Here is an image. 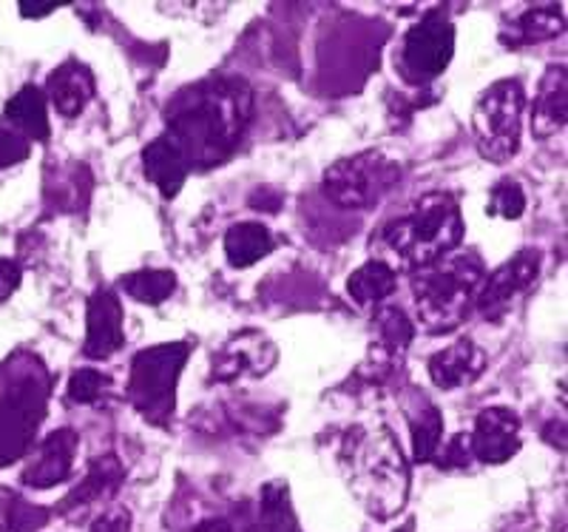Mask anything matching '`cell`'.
<instances>
[{
  "label": "cell",
  "mask_w": 568,
  "mask_h": 532,
  "mask_svg": "<svg viewBox=\"0 0 568 532\" xmlns=\"http://www.w3.org/2000/svg\"><path fill=\"white\" fill-rule=\"evenodd\" d=\"M253 118V91L240 78H207L176 91L165 109V137L191 171L227 163Z\"/></svg>",
  "instance_id": "obj_1"
},
{
  "label": "cell",
  "mask_w": 568,
  "mask_h": 532,
  "mask_svg": "<svg viewBox=\"0 0 568 532\" xmlns=\"http://www.w3.org/2000/svg\"><path fill=\"white\" fill-rule=\"evenodd\" d=\"M464 240V217H460L458 200L446 191L424 194L409 205L407 214L398 220H389L378 231V248H384L387 265L420 271L426 265H435L453 253Z\"/></svg>",
  "instance_id": "obj_2"
},
{
  "label": "cell",
  "mask_w": 568,
  "mask_h": 532,
  "mask_svg": "<svg viewBox=\"0 0 568 532\" xmlns=\"http://www.w3.org/2000/svg\"><path fill=\"white\" fill-rule=\"evenodd\" d=\"M349 490L373 519L389 521L407 504L409 464L389 428H358L344 450Z\"/></svg>",
  "instance_id": "obj_3"
},
{
  "label": "cell",
  "mask_w": 568,
  "mask_h": 532,
  "mask_svg": "<svg viewBox=\"0 0 568 532\" xmlns=\"http://www.w3.org/2000/svg\"><path fill=\"white\" fill-rule=\"evenodd\" d=\"M486 268L475 251L446 253L435 265L415 271V322L426 333H453L475 308Z\"/></svg>",
  "instance_id": "obj_4"
},
{
  "label": "cell",
  "mask_w": 568,
  "mask_h": 532,
  "mask_svg": "<svg viewBox=\"0 0 568 532\" xmlns=\"http://www.w3.org/2000/svg\"><path fill=\"white\" fill-rule=\"evenodd\" d=\"M191 344L165 342L145 348L131 359L129 373V397L131 408L154 428H169L176 410V382L182 377Z\"/></svg>",
  "instance_id": "obj_5"
},
{
  "label": "cell",
  "mask_w": 568,
  "mask_h": 532,
  "mask_svg": "<svg viewBox=\"0 0 568 532\" xmlns=\"http://www.w3.org/2000/svg\"><path fill=\"white\" fill-rule=\"evenodd\" d=\"M526 91L515 78L497 80L484 91L471 111V134L478 154L489 163H509L520 151Z\"/></svg>",
  "instance_id": "obj_6"
},
{
  "label": "cell",
  "mask_w": 568,
  "mask_h": 532,
  "mask_svg": "<svg viewBox=\"0 0 568 532\" xmlns=\"http://www.w3.org/2000/svg\"><path fill=\"white\" fill-rule=\"evenodd\" d=\"M404 177L398 160L384 151H362L344 157L324 171L322 189L333 205L344 211H367L375 208Z\"/></svg>",
  "instance_id": "obj_7"
},
{
  "label": "cell",
  "mask_w": 568,
  "mask_h": 532,
  "mask_svg": "<svg viewBox=\"0 0 568 532\" xmlns=\"http://www.w3.org/2000/svg\"><path fill=\"white\" fill-rule=\"evenodd\" d=\"M45 388V373L32 368L0 393V468L23 459L32 448L34 430L43 422Z\"/></svg>",
  "instance_id": "obj_8"
},
{
  "label": "cell",
  "mask_w": 568,
  "mask_h": 532,
  "mask_svg": "<svg viewBox=\"0 0 568 532\" xmlns=\"http://www.w3.org/2000/svg\"><path fill=\"white\" fill-rule=\"evenodd\" d=\"M455 54V27L453 20L446 18L444 9H429L424 18L404 34L398 49V66L400 78L409 86H426L433 83L438 74L449 66Z\"/></svg>",
  "instance_id": "obj_9"
},
{
  "label": "cell",
  "mask_w": 568,
  "mask_h": 532,
  "mask_svg": "<svg viewBox=\"0 0 568 532\" xmlns=\"http://www.w3.org/2000/svg\"><path fill=\"white\" fill-rule=\"evenodd\" d=\"M542 268V253L537 248H524L517 251L511 260H506L497 271L486 273L484 288H480L475 308L484 313L486 319L504 317L511 308L517 297H524L531 285L537 282Z\"/></svg>",
  "instance_id": "obj_10"
},
{
  "label": "cell",
  "mask_w": 568,
  "mask_h": 532,
  "mask_svg": "<svg viewBox=\"0 0 568 532\" xmlns=\"http://www.w3.org/2000/svg\"><path fill=\"white\" fill-rule=\"evenodd\" d=\"M278 351L276 344L258 331H242L233 339H227L220 348V353H213V370L211 377L216 382H236V379H258L271 373L276 364Z\"/></svg>",
  "instance_id": "obj_11"
},
{
  "label": "cell",
  "mask_w": 568,
  "mask_h": 532,
  "mask_svg": "<svg viewBox=\"0 0 568 532\" xmlns=\"http://www.w3.org/2000/svg\"><path fill=\"white\" fill-rule=\"evenodd\" d=\"M471 455L484 464H504L520 450V419L509 408H486L469 435Z\"/></svg>",
  "instance_id": "obj_12"
},
{
  "label": "cell",
  "mask_w": 568,
  "mask_h": 532,
  "mask_svg": "<svg viewBox=\"0 0 568 532\" xmlns=\"http://www.w3.org/2000/svg\"><path fill=\"white\" fill-rule=\"evenodd\" d=\"M125 342L123 305L114 291L100 288L91 293L85 311V344L83 353L89 359H111Z\"/></svg>",
  "instance_id": "obj_13"
},
{
  "label": "cell",
  "mask_w": 568,
  "mask_h": 532,
  "mask_svg": "<svg viewBox=\"0 0 568 532\" xmlns=\"http://www.w3.org/2000/svg\"><path fill=\"white\" fill-rule=\"evenodd\" d=\"M78 433L69 428L54 430L40 442L38 455L32 459L27 470H23V484L34 490H49L60 481L69 479L71 464H74V453H78Z\"/></svg>",
  "instance_id": "obj_14"
},
{
  "label": "cell",
  "mask_w": 568,
  "mask_h": 532,
  "mask_svg": "<svg viewBox=\"0 0 568 532\" xmlns=\"http://www.w3.org/2000/svg\"><path fill=\"white\" fill-rule=\"evenodd\" d=\"M486 370V353L471 339H458L429 359V379L440 390H458L471 384Z\"/></svg>",
  "instance_id": "obj_15"
},
{
  "label": "cell",
  "mask_w": 568,
  "mask_h": 532,
  "mask_svg": "<svg viewBox=\"0 0 568 532\" xmlns=\"http://www.w3.org/2000/svg\"><path fill=\"white\" fill-rule=\"evenodd\" d=\"M94 98V74L80 60H65L52 72L45 83V100L54 106L60 118H78L80 111Z\"/></svg>",
  "instance_id": "obj_16"
},
{
  "label": "cell",
  "mask_w": 568,
  "mask_h": 532,
  "mask_svg": "<svg viewBox=\"0 0 568 532\" xmlns=\"http://www.w3.org/2000/svg\"><path fill=\"white\" fill-rule=\"evenodd\" d=\"M125 481V468L120 464L116 455H100V459L91 461L89 473L80 481L78 488L71 490L63 501H60L58 513L71 515L78 510H85V506L98 504V501H109L116 490L123 488Z\"/></svg>",
  "instance_id": "obj_17"
},
{
  "label": "cell",
  "mask_w": 568,
  "mask_h": 532,
  "mask_svg": "<svg viewBox=\"0 0 568 532\" xmlns=\"http://www.w3.org/2000/svg\"><path fill=\"white\" fill-rule=\"evenodd\" d=\"M568 98H566V66H549L542 74L540 89L531 106V134L537 140H549L566 129Z\"/></svg>",
  "instance_id": "obj_18"
},
{
  "label": "cell",
  "mask_w": 568,
  "mask_h": 532,
  "mask_svg": "<svg viewBox=\"0 0 568 532\" xmlns=\"http://www.w3.org/2000/svg\"><path fill=\"white\" fill-rule=\"evenodd\" d=\"M142 171L160 189V194L165 200H171L185 185L187 174H191V165H187L182 151L171 143L169 137L162 134L142 149Z\"/></svg>",
  "instance_id": "obj_19"
},
{
  "label": "cell",
  "mask_w": 568,
  "mask_h": 532,
  "mask_svg": "<svg viewBox=\"0 0 568 532\" xmlns=\"http://www.w3.org/2000/svg\"><path fill=\"white\" fill-rule=\"evenodd\" d=\"M7 120L14 126L20 137H27L29 143H45L52 134L49 126V109H45V94L38 86H23L7 103Z\"/></svg>",
  "instance_id": "obj_20"
},
{
  "label": "cell",
  "mask_w": 568,
  "mask_h": 532,
  "mask_svg": "<svg viewBox=\"0 0 568 532\" xmlns=\"http://www.w3.org/2000/svg\"><path fill=\"white\" fill-rule=\"evenodd\" d=\"M273 245L276 240L262 222H240V225L227 228L225 234V257L233 268L256 265L271 257Z\"/></svg>",
  "instance_id": "obj_21"
},
{
  "label": "cell",
  "mask_w": 568,
  "mask_h": 532,
  "mask_svg": "<svg viewBox=\"0 0 568 532\" xmlns=\"http://www.w3.org/2000/svg\"><path fill=\"white\" fill-rule=\"evenodd\" d=\"M395 288H398V271L393 265H387L384 260L364 262L347 280V293L353 297L355 305L362 308L382 305Z\"/></svg>",
  "instance_id": "obj_22"
},
{
  "label": "cell",
  "mask_w": 568,
  "mask_h": 532,
  "mask_svg": "<svg viewBox=\"0 0 568 532\" xmlns=\"http://www.w3.org/2000/svg\"><path fill=\"white\" fill-rule=\"evenodd\" d=\"M409 430H413V459L418 464L438 459L444 444V419L433 402L418 399V408L409 410Z\"/></svg>",
  "instance_id": "obj_23"
},
{
  "label": "cell",
  "mask_w": 568,
  "mask_h": 532,
  "mask_svg": "<svg viewBox=\"0 0 568 532\" xmlns=\"http://www.w3.org/2000/svg\"><path fill=\"white\" fill-rule=\"evenodd\" d=\"M123 291L140 305H162L176 291V273L162 268H145L123 277Z\"/></svg>",
  "instance_id": "obj_24"
},
{
  "label": "cell",
  "mask_w": 568,
  "mask_h": 532,
  "mask_svg": "<svg viewBox=\"0 0 568 532\" xmlns=\"http://www.w3.org/2000/svg\"><path fill=\"white\" fill-rule=\"evenodd\" d=\"M562 32V14L555 7H537L524 12L515 20L511 27V46H526V43H540V40H551Z\"/></svg>",
  "instance_id": "obj_25"
},
{
  "label": "cell",
  "mask_w": 568,
  "mask_h": 532,
  "mask_svg": "<svg viewBox=\"0 0 568 532\" xmlns=\"http://www.w3.org/2000/svg\"><path fill=\"white\" fill-rule=\"evenodd\" d=\"M375 333H378L384 351L395 357V353H404L409 348V342L415 339V325L400 308H378L375 311Z\"/></svg>",
  "instance_id": "obj_26"
},
{
  "label": "cell",
  "mask_w": 568,
  "mask_h": 532,
  "mask_svg": "<svg viewBox=\"0 0 568 532\" xmlns=\"http://www.w3.org/2000/svg\"><path fill=\"white\" fill-rule=\"evenodd\" d=\"M486 211H489L491 217H504V220H520L526 211L524 189L511 180L497 182L495 189H491L489 208H486Z\"/></svg>",
  "instance_id": "obj_27"
},
{
  "label": "cell",
  "mask_w": 568,
  "mask_h": 532,
  "mask_svg": "<svg viewBox=\"0 0 568 532\" xmlns=\"http://www.w3.org/2000/svg\"><path fill=\"white\" fill-rule=\"evenodd\" d=\"M109 384L111 379L105 377V373H100V370L94 368H83L69 379V390H65V393H69V399L74 404H91L103 397Z\"/></svg>",
  "instance_id": "obj_28"
},
{
  "label": "cell",
  "mask_w": 568,
  "mask_h": 532,
  "mask_svg": "<svg viewBox=\"0 0 568 532\" xmlns=\"http://www.w3.org/2000/svg\"><path fill=\"white\" fill-rule=\"evenodd\" d=\"M9 532H34L49 521V510L27 504L23 499H14L9 506Z\"/></svg>",
  "instance_id": "obj_29"
},
{
  "label": "cell",
  "mask_w": 568,
  "mask_h": 532,
  "mask_svg": "<svg viewBox=\"0 0 568 532\" xmlns=\"http://www.w3.org/2000/svg\"><path fill=\"white\" fill-rule=\"evenodd\" d=\"M32 154V143L14 129H0V169H12Z\"/></svg>",
  "instance_id": "obj_30"
},
{
  "label": "cell",
  "mask_w": 568,
  "mask_h": 532,
  "mask_svg": "<svg viewBox=\"0 0 568 532\" xmlns=\"http://www.w3.org/2000/svg\"><path fill=\"white\" fill-rule=\"evenodd\" d=\"M91 532H131V513L125 506H109L103 515L94 519Z\"/></svg>",
  "instance_id": "obj_31"
},
{
  "label": "cell",
  "mask_w": 568,
  "mask_h": 532,
  "mask_svg": "<svg viewBox=\"0 0 568 532\" xmlns=\"http://www.w3.org/2000/svg\"><path fill=\"white\" fill-rule=\"evenodd\" d=\"M20 285V268L12 260H0V302H7Z\"/></svg>",
  "instance_id": "obj_32"
},
{
  "label": "cell",
  "mask_w": 568,
  "mask_h": 532,
  "mask_svg": "<svg viewBox=\"0 0 568 532\" xmlns=\"http://www.w3.org/2000/svg\"><path fill=\"white\" fill-rule=\"evenodd\" d=\"M54 9H58V3H45V7H34V9L20 3V14H23V18H45V14H52Z\"/></svg>",
  "instance_id": "obj_33"
},
{
  "label": "cell",
  "mask_w": 568,
  "mask_h": 532,
  "mask_svg": "<svg viewBox=\"0 0 568 532\" xmlns=\"http://www.w3.org/2000/svg\"><path fill=\"white\" fill-rule=\"evenodd\" d=\"M191 532H233V526L227 524V521L216 519V521H205V524H200L196 530H191Z\"/></svg>",
  "instance_id": "obj_34"
},
{
  "label": "cell",
  "mask_w": 568,
  "mask_h": 532,
  "mask_svg": "<svg viewBox=\"0 0 568 532\" xmlns=\"http://www.w3.org/2000/svg\"><path fill=\"white\" fill-rule=\"evenodd\" d=\"M14 499H18V495H14L12 490H9V488H0V515L9 513V506H12Z\"/></svg>",
  "instance_id": "obj_35"
}]
</instances>
